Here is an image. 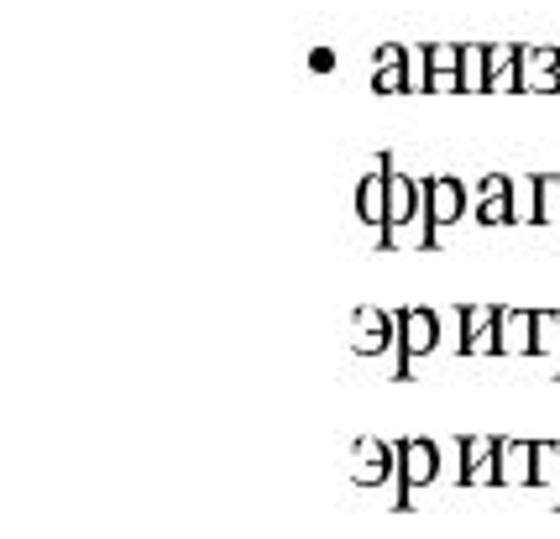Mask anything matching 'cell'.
Listing matches in <instances>:
<instances>
[{"label":"cell","mask_w":560,"mask_h":539,"mask_svg":"<svg viewBox=\"0 0 560 539\" xmlns=\"http://www.w3.org/2000/svg\"><path fill=\"white\" fill-rule=\"evenodd\" d=\"M430 74H462V48L456 43H435L430 48Z\"/></svg>","instance_id":"cell-19"},{"label":"cell","mask_w":560,"mask_h":539,"mask_svg":"<svg viewBox=\"0 0 560 539\" xmlns=\"http://www.w3.org/2000/svg\"><path fill=\"white\" fill-rule=\"evenodd\" d=\"M372 90L377 95H409V48L383 43L372 52Z\"/></svg>","instance_id":"cell-9"},{"label":"cell","mask_w":560,"mask_h":539,"mask_svg":"<svg viewBox=\"0 0 560 539\" xmlns=\"http://www.w3.org/2000/svg\"><path fill=\"white\" fill-rule=\"evenodd\" d=\"M398 477H404V492L430 488V482L440 477V445L424 441V435H409V441H398Z\"/></svg>","instance_id":"cell-6"},{"label":"cell","mask_w":560,"mask_h":539,"mask_svg":"<svg viewBox=\"0 0 560 539\" xmlns=\"http://www.w3.org/2000/svg\"><path fill=\"white\" fill-rule=\"evenodd\" d=\"M513 215L539 221V178H513Z\"/></svg>","instance_id":"cell-17"},{"label":"cell","mask_w":560,"mask_h":539,"mask_svg":"<svg viewBox=\"0 0 560 539\" xmlns=\"http://www.w3.org/2000/svg\"><path fill=\"white\" fill-rule=\"evenodd\" d=\"M524 95H560V48H518Z\"/></svg>","instance_id":"cell-8"},{"label":"cell","mask_w":560,"mask_h":539,"mask_svg":"<svg viewBox=\"0 0 560 539\" xmlns=\"http://www.w3.org/2000/svg\"><path fill=\"white\" fill-rule=\"evenodd\" d=\"M346 471H351L357 488H383L393 471H398V445L377 441V435H362V441L351 445V456H346Z\"/></svg>","instance_id":"cell-3"},{"label":"cell","mask_w":560,"mask_h":539,"mask_svg":"<svg viewBox=\"0 0 560 539\" xmlns=\"http://www.w3.org/2000/svg\"><path fill=\"white\" fill-rule=\"evenodd\" d=\"M498 319H503L498 304H466L462 309V351L466 356H492V351H503V345H498Z\"/></svg>","instance_id":"cell-7"},{"label":"cell","mask_w":560,"mask_h":539,"mask_svg":"<svg viewBox=\"0 0 560 539\" xmlns=\"http://www.w3.org/2000/svg\"><path fill=\"white\" fill-rule=\"evenodd\" d=\"M535 488L556 492V514H560V441H535Z\"/></svg>","instance_id":"cell-14"},{"label":"cell","mask_w":560,"mask_h":539,"mask_svg":"<svg viewBox=\"0 0 560 539\" xmlns=\"http://www.w3.org/2000/svg\"><path fill=\"white\" fill-rule=\"evenodd\" d=\"M509 221H518L513 215V178L488 173L482 189H477V225H509Z\"/></svg>","instance_id":"cell-10"},{"label":"cell","mask_w":560,"mask_h":539,"mask_svg":"<svg viewBox=\"0 0 560 539\" xmlns=\"http://www.w3.org/2000/svg\"><path fill=\"white\" fill-rule=\"evenodd\" d=\"M435 345H440V315L430 309V304H409V309H398V351L409 356V362H404V377H409L419 356H430Z\"/></svg>","instance_id":"cell-2"},{"label":"cell","mask_w":560,"mask_h":539,"mask_svg":"<svg viewBox=\"0 0 560 539\" xmlns=\"http://www.w3.org/2000/svg\"><path fill=\"white\" fill-rule=\"evenodd\" d=\"M351 351L357 356H383L398 345V315H388L383 304H362L357 315H351Z\"/></svg>","instance_id":"cell-1"},{"label":"cell","mask_w":560,"mask_h":539,"mask_svg":"<svg viewBox=\"0 0 560 539\" xmlns=\"http://www.w3.org/2000/svg\"><path fill=\"white\" fill-rule=\"evenodd\" d=\"M503 488H535V441H503Z\"/></svg>","instance_id":"cell-13"},{"label":"cell","mask_w":560,"mask_h":539,"mask_svg":"<svg viewBox=\"0 0 560 539\" xmlns=\"http://www.w3.org/2000/svg\"><path fill=\"white\" fill-rule=\"evenodd\" d=\"M430 90H435V95H456V90H462V95H466L462 74H430Z\"/></svg>","instance_id":"cell-20"},{"label":"cell","mask_w":560,"mask_h":539,"mask_svg":"<svg viewBox=\"0 0 560 539\" xmlns=\"http://www.w3.org/2000/svg\"><path fill=\"white\" fill-rule=\"evenodd\" d=\"M539 225H560V173L539 178Z\"/></svg>","instance_id":"cell-18"},{"label":"cell","mask_w":560,"mask_h":539,"mask_svg":"<svg viewBox=\"0 0 560 539\" xmlns=\"http://www.w3.org/2000/svg\"><path fill=\"white\" fill-rule=\"evenodd\" d=\"M388 157L377 152L372 163H366V178L362 189H357V221L372 225L377 231V242H383V231H388Z\"/></svg>","instance_id":"cell-5"},{"label":"cell","mask_w":560,"mask_h":539,"mask_svg":"<svg viewBox=\"0 0 560 539\" xmlns=\"http://www.w3.org/2000/svg\"><path fill=\"white\" fill-rule=\"evenodd\" d=\"M535 356H550L560 377V309H535Z\"/></svg>","instance_id":"cell-15"},{"label":"cell","mask_w":560,"mask_h":539,"mask_svg":"<svg viewBox=\"0 0 560 539\" xmlns=\"http://www.w3.org/2000/svg\"><path fill=\"white\" fill-rule=\"evenodd\" d=\"M462 482L466 488H492L503 482V435H466L462 441Z\"/></svg>","instance_id":"cell-4"},{"label":"cell","mask_w":560,"mask_h":539,"mask_svg":"<svg viewBox=\"0 0 560 539\" xmlns=\"http://www.w3.org/2000/svg\"><path fill=\"white\" fill-rule=\"evenodd\" d=\"M488 48H462V84H466V95H488Z\"/></svg>","instance_id":"cell-16"},{"label":"cell","mask_w":560,"mask_h":539,"mask_svg":"<svg viewBox=\"0 0 560 539\" xmlns=\"http://www.w3.org/2000/svg\"><path fill=\"white\" fill-rule=\"evenodd\" d=\"M466 210V184L462 178H430V225L445 231V225H456Z\"/></svg>","instance_id":"cell-11"},{"label":"cell","mask_w":560,"mask_h":539,"mask_svg":"<svg viewBox=\"0 0 560 539\" xmlns=\"http://www.w3.org/2000/svg\"><path fill=\"white\" fill-rule=\"evenodd\" d=\"M498 345L509 351V356H529L535 351V309H503V319H498Z\"/></svg>","instance_id":"cell-12"}]
</instances>
